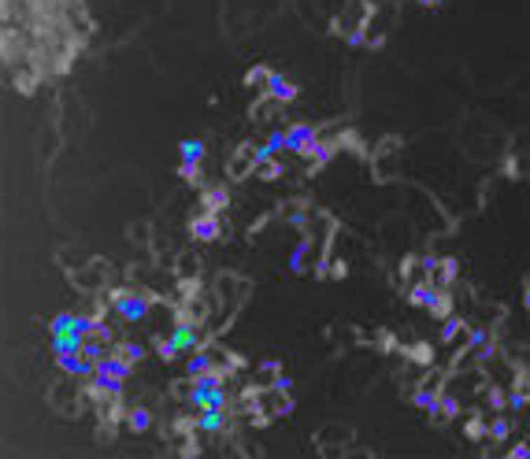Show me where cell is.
Returning a JSON list of instances; mask_svg holds the SVG:
<instances>
[{
  "instance_id": "6da1fadb",
  "label": "cell",
  "mask_w": 530,
  "mask_h": 459,
  "mask_svg": "<svg viewBox=\"0 0 530 459\" xmlns=\"http://www.w3.org/2000/svg\"><path fill=\"white\" fill-rule=\"evenodd\" d=\"M189 404L193 408H230V397H226V374L219 371H208L201 378H189Z\"/></svg>"
},
{
  "instance_id": "7a4b0ae2",
  "label": "cell",
  "mask_w": 530,
  "mask_h": 459,
  "mask_svg": "<svg viewBox=\"0 0 530 459\" xmlns=\"http://www.w3.org/2000/svg\"><path fill=\"white\" fill-rule=\"evenodd\" d=\"M108 304L123 322H141L152 308V293H130V289H108Z\"/></svg>"
},
{
  "instance_id": "3957f363",
  "label": "cell",
  "mask_w": 530,
  "mask_h": 459,
  "mask_svg": "<svg viewBox=\"0 0 530 459\" xmlns=\"http://www.w3.org/2000/svg\"><path fill=\"white\" fill-rule=\"evenodd\" d=\"M322 137V130L319 126H312V123H293V126H286V152H293V156H308V149L315 145V141Z\"/></svg>"
},
{
  "instance_id": "277c9868",
  "label": "cell",
  "mask_w": 530,
  "mask_h": 459,
  "mask_svg": "<svg viewBox=\"0 0 530 459\" xmlns=\"http://www.w3.org/2000/svg\"><path fill=\"white\" fill-rule=\"evenodd\" d=\"M189 233H193V241H201V245H208V241H219L223 238V219H219V212H201L189 219Z\"/></svg>"
},
{
  "instance_id": "5b68a950",
  "label": "cell",
  "mask_w": 530,
  "mask_h": 459,
  "mask_svg": "<svg viewBox=\"0 0 530 459\" xmlns=\"http://www.w3.org/2000/svg\"><path fill=\"white\" fill-rule=\"evenodd\" d=\"M53 356H56V371H63L67 378H79V382H86L97 371V359H89L86 352H53Z\"/></svg>"
},
{
  "instance_id": "8992f818",
  "label": "cell",
  "mask_w": 530,
  "mask_h": 459,
  "mask_svg": "<svg viewBox=\"0 0 530 459\" xmlns=\"http://www.w3.org/2000/svg\"><path fill=\"white\" fill-rule=\"evenodd\" d=\"M338 137H319L312 149H308V156H304V174H319L322 167H327L334 156H338Z\"/></svg>"
},
{
  "instance_id": "52a82bcc",
  "label": "cell",
  "mask_w": 530,
  "mask_h": 459,
  "mask_svg": "<svg viewBox=\"0 0 530 459\" xmlns=\"http://www.w3.org/2000/svg\"><path fill=\"white\" fill-rule=\"evenodd\" d=\"M264 93H267L271 100H278V104H293L301 89H297V82H293V78H286L282 71H271L267 85H264Z\"/></svg>"
},
{
  "instance_id": "ba28073f",
  "label": "cell",
  "mask_w": 530,
  "mask_h": 459,
  "mask_svg": "<svg viewBox=\"0 0 530 459\" xmlns=\"http://www.w3.org/2000/svg\"><path fill=\"white\" fill-rule=\"evenodd\" d=\"M197 426H201V434H226L230 430V408H201Z\"/></svg>"
},
{
  "instance_id": "9c48e42d",
  "label": "cell",
  "mask_w": 530,
  "mask_h": 459,
  "mask_svg": "<svg viewBox=\"0 0 530 459\" xmlns=\"http://www.w3.org/2000/svg\"><path fill=\"white\" fill-rule=\"evenodd\" d=\"M201 207H204V212H219V215H223L226 207H230V189L219 186V181H204V186H201Z\"/></svg>"
},
{
  "instance_id": "30bf717a",
  "label": "cell",
  "mask_w": 530,
  "mask_h": 459,
  "mask_svg": "<svg viewBox=\"0 0 530 459\" xmlns=\"http://www.w3.org/2000/svg\"><path fill=\"white\" fill-rule=\"evenodd\" d=\"M437 293H442V285H434L430 278H426V282H416V285H408V289H405L408 304H416V308H426V311H430V304L437 300Z\"/></svg>"
},
{
  "instance_id": "8fae6325",
  "label": "cell",
  "mask_w": 530,
  "mask_h": 459,
  "mask_svg": "<svg viewBox=\"0 0 530 459\" xmlns=\"http://www.w3.org/2000/svg\"><path fill=\"white\" fill-rule=\"evenodd\" d=\"M97 415H100V423H111V426L126 423V397H123V389L115 392V397H108L104 404H97Z\"/></svg>"
},
{
  "instance_id": "7c38bea8",
  "label": "cell",
  "mask_w": 530,
  "mask_h": 459,
  "mask_svg": "<svg viewBox=\"0 0 530 459\" xmlns=\"http://www.w3.org/2000/svg\"><path fill=\"white\" fill-rule=\"evenodd\" d=\"M152 426H156V418H152V411L145 408V404H137V408H130V411H126V430H130V434L145 437Z\"/></svg>"
},
{
  "instance_id": "4fadbf2b",
  "label": "cell",
  "mask_w": 530,
  "mask_h": 459,
  "mask_svg": "<svg viewBox=\"0 0 530 459\" xmlns=\"http://www.w3.org/2000/svg\"><path fill=\"white\" fill-rule=\"evenodd\" d=\"M215 366H219V359L208 356V348H197V352H189V359H186V374L189 378H201V374L215 371Z\"/></svg>"
},
{
  "instance_id": "5bb4252c",
  "label": "cell",
  "mask_w": 530,
  "mask_h": 459,
  "mask_svg": "<svg viewBox=\"0 0 530 459\" xmlns=\"http://www.w3.org/2000/svg\"><path fill=\"white\" fill-rule=\"evenodd\" d=\"M460 400L456 397H449V392H442L437 397V408L430 411V423H452V418H460Z\"/></svg>"
},
{
  "instance_id": "9a60e30c",
  "label": "cell",
  "mask_w": 530,
  "mask_h": 459,
  "mask_svg": "<svg viewBox=\"0 0 530 459\" xmlns=\"http://www.w3.org/2000/svg\"><path fill=\"white\" fill-rule=\"evenodd\" d=\"M437 397H442V389H434V385H419L416 392H412V408H419L430 415L437 408Z\"/></svg>"
},
{
  "instance_id": "2e32d148",
  "label": "cell",
  "mask_w": 530,
  "mask_h": 459,
  "mask_svg": "<svg viewBox=\"0 0 530 459\" xmlns=\"http://www.w3.org/2000/svg\"><path fill=\"white\" fill-rule=\"evenodd\" d=\"M178 178L189 186H204V160H178Z\"/></svg>"
},
{
  "instance_id": "e0dca14e",
  "label": "cell",
  "mask_w": 530,
  "mask_h": 459,
  "mask_svg": "<svg viewBox=\"0 0 530 459\" xmlns=\"http://www.w3.org/2000/svg\"><path fill=\"white\" fill-rule=\"evenodd\" d=\"M489 437V423L482 415H471V418H463V441H471V444H478V441H486Z\"/></svg>"
},
{
  "instance_id": "ac0fdd59",
  "label": "cell",
  "mask_w": 530,
  "mask_h": 459,
  "mask_svg": "<svg viewBox=\"0 0 530 459\" xmlns=\"http://www.w3.org/2000/svg\"><path fill=\"white\" fill-rule=\"evenodd\" d=\"M456 274H460V263H456V259H452V256H445L442 259V263H437V270H434V285H442V289H449V285L452 282H456Z\"/></svg>"
},
{
  "instance_id": "d6986e66",
  "label": "cell",
  "mask_w": 530,
  "mask_h": 459,
  "mask_svg": "<svg viewBox=\"0 0 530 459\" xmlns=\"http://www.w3.org/2000/svg\"><path fill=\"white\" fill-rule=\"evenodd\" d=\"M512 437V418H508V411H497L494 418H489V441H508Z\"/></svg>"
},
{
  "instance_id": "ffe728a7",
  "label": "cell",
  "mask_w": 530,
  "mask_h": 459,
  "mask_svg": "<svg viewBox=\"0 0 530 459\" xmlns=\"http://www.w3.org/2000/svg\"><path fill=\"white\" fill-rule=\"evenodd\" d=\"M115 356H123L126 363H141L145 359V345H141V341H115Z\"/></svg>"
},
{
  "instance_id": "44dd1931",
  "label": "cell",
  "mask_w": 530,
  "mask_h": 459,
  "mask_svg": "<svg viewBox=\"0 0 530 459\" xmlns=\"http://www.w3.org/2000/svg\"><path fill=\"white\" fill-rule=\"evenodd\" d=\"M267 400H271V411H275V415H290L293 411L290 389H267Z\"/></svg>"
},
{
  "instance_id": "7402d4cb",
  "label": "cell",
  "mask_w": 530,
  "mask_h": 459,
  "mask_svg": "<svg viewBox=\"0 0 530 459\" xmlns=\"http://www.w3.org/2000/svg\"><path fill=\"white\" fill-rule=\"evenodd\" d=\"M460 334H463V319H460L456 311L445 315V319H442V345H452V341H456Z\"/></svg>"
},
{
  "instance_id": "603a6c76",
  "label": "cell",
  "mask_w": 530,
  "mask_h": 459,
  "mask_svg": "<svg viewBox=\"0 0 530 459\" xmlns=\"http://www.w3.org/2000/svg\"><path fill=\"white\" fill-rule=\"evenodd\" d=\"M245 411H249V426H252V430H264V426H271V418H275V411L264 408V400H260V404H249Z\"/></svg>"
},
{
  "instance_id": "cb8c5ba5",
  "label": "cell",
  "mask_w": 530,
  "mask_h": 459,
  "mask_svg": "<svg viewBox=\"0 0 530 459\" xmlns=\"http://www.w3.org/2000/svg\"><path fill=\"white\" fill-rule=\"evenodd\" d=\"M171 434H175V437H189V434H201V426H197V415H178L175 423H171Z\"/></svg>"
},
{
  "instance_id": "d4e9b609",
  "label": "cell",
  "mask_w": 530,
  "mask_h": 459,
  "mask_svg": "<svg viewBox=\"0 0 530 459\" xmlns=\"http://www.w3.org/2000/svg\"><path fill=\"white\" fill-rule=\"evenodd\" d=\"M452 308H456V304H452V293H449V289H442V293H437V300L430 304V315H434L437 322H442L445 315H452Z\"/></svg>"
},
{
  "instance_id": "484cf974",
  "label": "cell",
  "mask_w": 530,
  "mask_h": 459,
  "mask_svg": "<svg viewBox=\"0 0 530 459\" xmlns=\"http://www.w3.org/2000/svg\"><path fill=\"white\" fill-rule=\"evenodd\" d=\"M486 404H489V411H508V392H504L501 385H489L486 389Z\"/></svg>"
},
{
  "instance_id": "4316f807",
  "label": "cell",
  "mask_w": 530,
  "mask_h": 459,
  "mask_svg": "<svg viewBox=\"0 0 530 459\" xmlns=\"http://www.w3.org/2000/svg\"><path fill=\"white\" fill-rule=\"evenodd\" d=\"M267 78H271V67H264V63H256V67H249V71H245V85L260 89V85H267Z\"/></svg>"
},
{
  "instance_id": "83f0119b",
  "label": "cell",
  "mask_w": 530,
  "mask_h": 459,
  "mask_svg": "<svg viewBox=\"0 0 530 459\" xmlns=\"http://www.w3.org/2000/svg\"><path fill=\"white\" fill-rule=\"evenodd\" d=\"M408 359H416V363H423V366H430L434 363V348L430 345H412V348H400Z\"/></svg>"
},
{
  "instance_id": "f1b7e54d",
  "label": "cell",
  "mask_w": 530,
  "mask_h": 459,
  "mask_svg": "<svg viewBox=\"0 0 530 459\" xmlns=\"http://www.w3.org/2000/svg\"><path fill=\"white\" fill-rule=\"evenodd\" d=\"M282 170H286V167H282L278 160H264V163H256V174H260L264 181H278V178H282Z\"/></svg>"
},
{
  "instance_id": "f546056e",
  "label": "cell",
  "mask_w": 530,
  "mask_h": 459,
  "mask_svg": "<svg viewBox=\"0 0 530 459\" xmlns=\"http://www.w3.org/2000/svg\"><path fill=\"white\" fill-rule=\"evenodd\" d=\"M308 252H312V238H304L301 245H297V252H293V259H290V267H293L297 274H304V263H308Z\"/></svg>"
},
{
  "instance_id": "4dcf8cb0",
  "label": "cell",
  "mask_w": 530,
  "mask_h": 459,
  "mask_svg": "<svg viewBox=\"0 0 530 459\" xmlns=\"http://www.w3.org/2000/svg\"><path fill=\"white\" fill-rule=\"evenodd\" d=\"M156 352H160V359H167V363H175L178 356H182V352H178V345L171 337H156Z\"/></svg>"
},
{
  "instance_id": "1f68e13d",
  "label": "cell",
  "mask_w": 530,
  "mask_h": 459,
  "mask_svg": "<svg viewBox=\"0 0 530 459\" xmlns=\"http://www.w3.org/2000/svg\"><path fill=\"white\" fill-rule=\"evenodd\" d=\"M182 160H204V141L186 137V141H182Z\"/></svg>"
},
{
  "instance_id": "d6a6232c",
  "label": "cell",
  "mask_w": 530,
  "mask_h": 459,
  "mask_svg": "<svg viewBox=\"0 0 530 459\" xmlns=\"http://www.w3.org/2000/svg\"><path fill=\"white\" fill-rule=\"evenodd\" d=\"M526 408H530V397L523 389H512L508 392V411H526Z\"/></svg>"
},
{
  "instance_id": "836d02e7",
  "label": "cell",
  "mask_w": 530,
  "mask_h": 459,
  "mask_svg": "<svg viewBox=\"0 0 530 459\" xmlns=\"http://www.w3.org/2000/svg\"><path fill=\"white\" fill-rule=\"evenodd\" d=\"M260 371H264V378H267V385H275L278 378H282V363H278V359H267Z\"/></svg>"
},
{
  "instance_id": "e575fe53",
  "label": "cell",
  "mask_w": 530,
  "mask_h": 459,
  "mask_svg": "<svg viewBox=\"0 0 530 459\" xmlns=\"http://www.w3.org/2000/svg\"><path fill=\"white\" fill-rule=\"evenodd\" d=\"M374 341H379V348L382 352H397L400 345H397V337L390 334V330H379V334H374Z\"/></svg>"
},
{
  "instance_id": "d590c367",
  "label": "cell",
  "mask_w": 530,
  "mask_h": 459,
  "mask_svg": "<svg viewBox=\"0 0 530 459\" xmlns=\"http://www.w3.org/2000/svg\"><path fill=\"white\" fill-rule=\"evenodd\" d=\"M338 145H341V149H360L356 130H341V134H338Z\"/></svg>"
},
{
  "instance_id": "8d00e7d4",
  "label": "cell",
  "mask_w": 530,
  "mask_h": 459,
  "mask_svg": "<svg viewBox=\"0 0 530 459\" xmlns=\"http://www.w3.org/2000/svg\"><path fill=\"white\" fill-rule=\"evenodd\" d=\"M489 341V334L486 330H468V348H482Z\"/></svg>"
},
{
  "instance_id": "74e56055",
  "label": "cell",
  "mask_w": 530,
  "mask_h": 459,
  "mask_svg": "<svg viewBox=\"0 0 530 459\" xmlns=\"http://www.w3.org/2000/svg\"><path fill=\"white\" fill-rule=\"evenodd\" d=\"M178 452H182V455H197V452H201V444L193 441V434H189V437H186L182 444H178Z\"/></svg>"
},
{
  "instance_id": "f35d334b",
  "label": "cell",
  "mask_w": 530,
  "mask_h": 459,
  "mask_svg": "<svg viewBox=\"0 0 530 459\" xmlns=\"http://www.w3.org/2000/svg\"><path fill=\"white\" fill-rule=\"evenodd\" d=\"M526 448H530V441H519V444H512V448H508V459H526Z\"/></svg>"
},
{
  "instance_id": "ab89813d",
  "label": "cell",
  "mask_w": 530,
  "mask_h": 459,
  "mask_svg": "<svg viewBox=\"0 0 530 459\" xmlns=\"http://www.w3.org/2000/svg\"><path fill=\"white\" fill-rule=\"evenodd\" d=\"M416 267H419V259H416V256H405V263H400V274H412Z\"/></svg>"
},
{
  "instance_id": "60d3db41",
  "label": "cell",
  "mask_w": 530,
  "mask_h": 459,
  "mask_svg": "<svg viewBox=\"0 0 530 459\" xmlns=\"http://www.w3.org/2000/svg\"><path fill=\"white\" fill-rule=\"evenodd\" d=\"M330 274H334V278H345L348 267H345V263H334V267H330Z\"/></svg>"
},
{
  "instance_id": "b9f144b4",
  "label": "cell",
  "mask_w": 530,
  "mask_h": 459,
  "mask_svg": "<svg viewBox=\"0 0 530 459\" xmlns=\"http://www.w3.org/2000/svg\"><path fill=\"white\" fill-rule=\"evenodd\" d=\"M523 308H526V311H530V282H526V285H523Z\"/></svg>"
},
{
  "instance_id": "7bdbcfd3",
  "label": "cell",
  "mask_w": 530,
  "mask_h": 459,
  "mask_svg": "<svg viewBox=\"0 0 530 459\" xmlns=\"http://www.w3.org/2000/svg\"><path fill=\"white\" fill-rule=\"evenodd\" d=\"M419 4H423V8H437L442 0H419Z\"/></svg>"
},
{
  "instance_id": "ee69618b",
  "label": "cell",
  "mask_w": 530,
  "mask_h": 459,
  "mask_svg": "<svg viewBox=\"0 0 530 459\" xmlns=\"http://www.w3.org/2000/svg\"><path fill=\"white\" fill-rule=\"evenodd\" d=\"M526 459H530V448H526Z\"/></svg>"
}]
</instances>
